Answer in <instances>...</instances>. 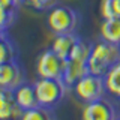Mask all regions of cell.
Instances as JSON below:
<instances>
[{
	"mask_svg": "<svg viewBox=\"0 0 120 120\" xmlns=\"http://www.w3.org/2000/svg\"><path fill=\"white\" fill-rule=\"evenodd\" d=\"M117 62H120V45L104 39L98 44H93L89 57V71L92 74L104 77L108 69Z\"/></svg>",
	"mask_w": 120,
	"mask_h": 120,
	"instance_id": "6da1fadb",
	"label": "cell"
},
{
	"mask_svg": "<svg viewBox=\"0 0 120 120\" xmlns=\"http://www.w3.org/2000/svg\"><path fill=\"white\" fill-rule=\"evenodd\" d=\"M14 95H15L17 104L20 105V108L22 111L39 105L38 104V98H36L35 84H26V82H22L17 89H14Z\"/></svg>",
	"mask_w": 120,
	"mask_h": 120,
	"instance_id": "30bf717a",
	"label": "cell"
},
{
	"mask_svg": "<svg viewBox=\"0 0 120 120\" xmlns=\"http://www.w3.org/2000/svg\"><path fill=\"white\" fill-rule=\"evenodd\" d=\"M24 82V72L17 60L0 65V89H17Z\"/></svg>",
	"mask_w": 120,
	"mask_h": 120,
	"instance_id": "52a82bcc",
	"label": "cell"
},
{
	"mask_svg": "<svg viewBox=\"0 0 120 120\" xmlns=\"http://www.w3.org/2000/svg\"><path fill=\"white\" fill-rule=\"evenodd\" d=\"M22 110L15 101L14 90L0 89V119H21Z\"/></svg>",
	"mask_w": 120,
	"mask_h": 120,
	"instance_id": "ba28073f",
	"label": "cell"
},
{
	"mask_svg": "<svg viewBox=\"0 0 120 120\" xmlns=\"http://www.w3.org/2000/svg\"><path fill=\"white\" fill-rule=\"evenodd\" d=\"M80 24V17L69 6H54L48 11L47 26L54 35L75 33Z\"/></svg>",
	"mask_w": 120,
	"mask_h": 120,
	"instance_id": "3957f363",
	"label": "cell"
},
{
	"mask_svg": "<svg viewBox=\"0 0 120 120\" xmlns=\"http://www.w3.org/2000/svg\"><path fill=\"white\" fill-rule=\"evenodd\" d=\"M99 32H101V38L104 41L120 45V17L104 20Z\"/></svg>",
	"mask_w": 120,
	"mask_h": 120,
	"instance_id": "7c38bea8",
	"label": "cell"
},
{
	"mask_svg": "<svg viewBox=\"0 0 120 120\" xmlns=\"http://www.w3.org/2000/svg\"><path fill=\"white\" fill-rule=\"evenodd\" d=\"M89 71V63L87 62H80V60H66V68L62 80L65 81L66 86H74L80 78L87 75Z\"/></svg>",
	"mask_w": 120,
	"mask_h": 120,
	"instance_id": "8fae6325",
	"label": "cell"
},
{
	"mask_svg": "<svg viewBox=\"0 0 120 120\" xmlns=\"http://www.w3.org/2000/svg\"><path fill=\"white\" fill-rule=\"evenodd\" d=\"M72 87H74L75 96L84 104L99 99V98H102L105 95V92H107V90H105L104 77L95 75L92 72H89L87 75H84L82 78H80Z\"/></svg>",
	"mask_w": 120,
	"mask_h": 120,
	"instance_id": "277c9868",
	"label": "cell"
},
{
	"mask_svg": "<svg viewBox=\"0 0 120 120\" xmlns=\"http://www.w3.org/2000/svg\"><path fill=\"white\" fill-rule=\"evenodd\" d=\"M56 0H22L26 6L32 8V9H38V11H45V9H51L52 3Z\"/></svg>",
	"mask_w": 120,
	"mask_h": 120,
	"instance_id": "ac0fdd59",
	"label": "cell"
},
{
	"mask_svg": "<svg viewBox=\"0 0 120 120\" xmlns=\"http://www.w3.org/2000/svg\"><path fill=\"white\" fill-rule=\"evenodd\" d=\"M78 38L75 33H62V35H56V38L51 42V50L56 52L57 56H60L62 59L68 60L72 52L75 44L78 42Z\"/></svg>",
	"mask_w": 120,
	"mask_h": 120,
	"instance_id": "9c48e42d",
	"label": "cell"
},
{
	"mask_svg": "<svg viewBox=\"0 0 120 120\" xmlns=\"http://www.w3.org/2000/svg\"><path fill=\"white\" fill-rule=\"evenodd\" d=\"M21 119L22 120H50V119H56V114L52 111V108L36 105L33 108H29V110L22 111Z\"/></svg>",
	"mask_w": 120,
	"mask_h": 120,
	"instance_id": "5bb4252c",
	"label": "cell"
},
{
	"mask_svg": "<svg viewBox=\"0 0 120 120\" xmlns=\"http://www.w3.org/2000/svg\"><path fill=\"white\" fill-rule=\"evenodd\" d=\"M66 60L57 56L54 51L45 50L36 60V72L39 78H63Z\"/></svg>",
	"mask_w": 120,
	"mask_h": 120,
	"instance_id": "5b68a950",
	"label": "cell"
},
{
	"mask_svg": "<svg viewBox=\"0 0 120 120\" xmlns=\"http://www.w3.org/2000/svg\"><path fill=\"white\" fill-rule=\"evenodd\" d=\"M15 18H17V9L0 6V30L2 32H6L14 24Z\"/></svg>",
	"mask_w": 120,
	"mask_h": 120,
	"instance_id": "e0dca14e",
	"label": "cell"
},
{
	"mask_svg": "<svg viewBox=\"0 0 120 120\" xmlns=\"http://www.w3.org/2000/svg\"><path fill=\"white\" fill-rule=\"evenodd\" d=\"M66 87L68 86L62 78H39L35 82L38 104L54 110L56 105L62 102L66 93Z\"/></svg>",
	"mask_w": 120,
	"mask_h": 120,
	"instance_id": "7a4b0ae2",
	"label": "cell"
},
{
	"mask_svg": "<svg viewBox=\"0 0 120 120\" xmlns=\"http://www.w3.org/2000/svg\"><path fill=\"white\" fill-rule=\"evenodd\" d=\"M81 117L84 120H114L117 117L116 108L105 98H99L96 101L87 102L82 108Z\"/></svg>",
	"mask_w": 120,
	"mask_h": 120,
	"instance_id": "8992f818",
	"label": "cell"
},
{
	"mask_svg": "<svg viewBox=\"0 0 120 120\" xmlns=\"http://www.w3.org/2000/svg\"><path fill=\"white\" fill-rule=\"evenodd\" d=\"M3 33H5V32H2V30H0V36H2V35H3Z\"/></svg>",
	"mask_w": 120,
	"mask_h": 120,
	"instance_id": "ffe728a7",
	"label": "cell"
},
{
	"mask_svg": "<svg viewBox=\"0 0 120 120\" xmlns=\"http://www.w3.org/2000/svg\"><path fill=\"white\" fill-rule=\"evenodd\" d=\"M104 81L108 95L120 99V62L108 69V72L104 75Z\"/></svg>",
	"mask_w": 120,
	"mask_h": 120,
	"instance_id": "4fadbf2b",
	"label": "cell"
},
{
	"mask_svg": "<svg viewBox=\"0 0 120 120\" xmlns=\"http://www.w3.org/2000/svg\"><path fill=\"white\" fill-rule=\"evenodd\" d=\"M99 12L102 20L120 17V0H101Z\"/></svg>",
	"mask_w": 120,
	"mask_h": 120,
	"instance_id": "2e32d148",
	"label": "cell"
},
{
	"mask_svg": "<svg viewBox=\"0 0 120 120\" xmlns=\"http://www.w3.org/2000/svg\"><path fill=\"white\" fill-rule=\"evenodd\" d=\"M22 3V0H0V6H5V8H12V9H18Z\"/></svg>",
	"mask_w": 120,
	"mask_h": 120,
	"instance_id": "d6986e66",
	"label": "cell"
},
{
	"mask_svg": "<svg viewBox=\"0 0 120 120\" xmlns=\"http://www.w3.org/2000/svg\"><path fill=\"white\" fill-rule=\"evenodd\" d=\"M17 48H15L14 42L8 38L6 32L0 36V65L3 63H8L11 60H15L17 59Z\"/></svg>",
	"mask_w": 120,
	"mask_h": 120,
	"instance_id": "9a60e30c",
	"label": "cell"
}]
</instances>
